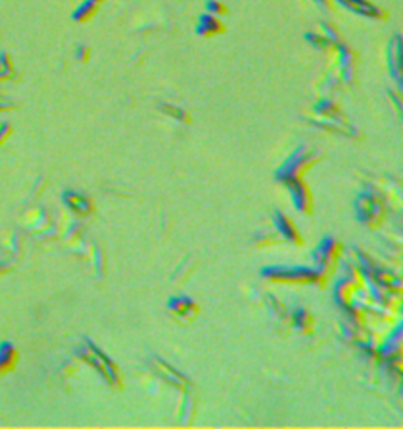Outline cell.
I'll return each instance as SVG.
<instances>
[{
    "instance_id": "6da1fadb",
    "label": "cell",
    "mask_w": 403,
    "mask_h": 429,
    "mask_svg": "<svg viewBox=\"0 0 403 429\" xmlns=\"http://www.w3.org/2000/svg\"><path fill=\"white\" fill-rule=\"evenodd\" d=\"M18 350L8 343L0 346V376H5L16 368L18 363Z\"/></svg>"
},
{
    "instance_id": "7a4b0ae2",
    "label": "cell",
    "mask_w": 403,
    "mask_h": 429,
    "mask_svg": "<svg viewBox=\"0 0 403 429\" xmlns=\"http://www.w3.org/2000/svg\"><path fill=\"white\" fill-rule=\"evenodd\" d=\"M217 27H219V24H217V21L214 18H211V16H203L202 18V29H203V32H214V30H217Z\"/></svg>"
},
{
    "instance_id": "3957f363",
    "label": "cell",
    "mask_w": 403,
    "mask_h": 429,
    "mask_svg": "<svg viewBox=\"0 0 403 429\" xmlns=\"http://www.w3.org/2000/svg\"><path fill=\"white\" fill-rule=\"evenodd\" d=\"M10 134H11V126L10 124H2V126H0V147H2L4 143L8 140Z\"/></svg>"
}]
</instances>
